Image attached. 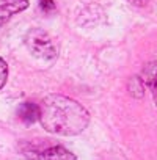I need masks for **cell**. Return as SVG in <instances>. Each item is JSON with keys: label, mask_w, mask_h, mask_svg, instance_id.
Masks as SVG:
<instances>
[{"label": "cell", "mask_w": 157, "mask_h": 160, "mask_svg": "<svg viewBox=\"0 0 157 160\" xmlns=\"http://www.w3.org/2000/svg\"><path fill=\"white\" fill-rule=\"evenodd\" d=\"M39 121L47 132L58 135H77L90 122L88 112L72 99L50 94L39 104Z\"/></svg>", "instance_id": "obj_1"}, {"label": "cell", "mask_w": 157, "mask_h": 160, "mask_svg": "<svg viewBox=\"0 0 157 160\" xmlns=\"http://www.w3.org/2000/svg\"><path fill=\"white\" fill-rule=\"evenodd\" d=\"M27 47L36 58H41L46 61H50L57 57V50L52 39L43 30H32L27 35Z\"/></svg>", "instance_id": "obj_2"}, {"label": "cell", "mask_w": 157, "mask_h": 160, "mask_svg": "<svg viewBox=\"0 0 157 160\" xmlns=\"http://www.w3.org/2000/svg\"><path fill=\"white\" fill-rule=\"evenodd\" d=\"M24 154L27 160H75V155L63 146H50L44 149H28Z\"/></svg>", "instance_id": "obj_3"}, {"label": "cell", "mask_w": 157, "mask_h": 160, "mask_svg": "<svg viewBox=\"0 0 157 160\" xmlns=\"http://www.w3.org/2000/svg\"><path fill=\"white\" fill-rule=\"evenodd\" d=\"M28 8V0H0V27L5 25L14 14Z\"/></svg>", "instance_id": "obj_4"}, {"label": "cell", "mask_w": 157, "mask_h": 160, "mask_svg": "<svg viewBox=\"0 0 157 160\" xmlns=\"http://www.w3.org/2000/svg\"><path fill=\"white\" fill-rule=\"evenodd\" d=\"M18 115H19V119L24 124L32 126L33 122H36L39 119V105L33 104V102H24V104L19 105Z\"/></svg>", "instance_id": "obj_5"}, {"label": "cell", "mask_w": 157, "mask_h": 160, "mask_svg": "<svg viewBox=\"0 0 157 160\" xmlns=\"http://www.w3.org/2000/svg\"><path fill=\"white\" fill-rule=\"evenodd\" d=\"M143 78L146 85L149 87L154 102L157 104V63H148L146 68L143 69Z\"/></svg>", "instance_id": "obj_6"}, {"label": "cell", "mask_w": 157, "mask_h": 160, "mask_svg": "<svg viewBox=\"0 0 157 160\" xmlns=\"http://www.w3.org/2000/svg\"><path fill=\"white\" fill-rule=\"evenodd\" d=\"M7 78H8V64L2 57H0V90H2L3 85L7 83Z\"/></svg>", "instance_id": "obj_7"}, {"label": "cell", "mask_w": 157, "mask_h": 160, "mask_svg": "<svg viewBox=\"0 0 157 160\" xmlns=\"http://www.w3.org/2000/svg\"><path fill=\"white\" fill-rule=\"evenodd\" d=\"M39 8L44 13H50L55 10V3H53V0H39Z\"/></svg>", "instance_id": "obj_8"}, {"label": "cell", "mask_w": 157, "mask_h": 160, "mask_svg": "<svg viewBox=\"0 0 157 160\" xmlns=\"http://www.w3.org/2000/svg\"><path fill=\"white\" fill-rule=\"evenodd\" d=\"M129 2L132 5H135V7H144L148 3V0H129Z\"/></svg>", "instance_id": "obj_9"}]
</instances>
